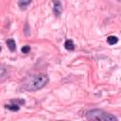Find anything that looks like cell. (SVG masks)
Wrapping results in <instances>:
<instances>
[{
	"label": "cell",
	"mask_w": 121,
	"mask_h": 121,
	"mask_svg": "<svg viewBox=\"0 0 121 121\" xmlns=\"http://www.w3.org/2000/svg\"><path fill=\"white\" fill-rule=\"evenodd\" d=\"M6 44H7L8 48L9 49V51L13 52V51L16 50V43H15V41L13 39H8L6 41Z\"/></svg>",
	"instance_id": "5b68a950"
},
{
	"label": "cell",
	"mask_w": 121,
	"mask_h": 121,
	"mask_svg": "<svg viewBox=\"0 0 121 121\" xmlns=\"http://www.w3.org/2000/svg\"><path fill=\"white\" fill-rule=\"evenodd\" d=\"M10 102H15V103H17L19 105H24L26 101H25V99H19V98H17V99H11Z\"/></svg>",
	"instance_id": "8fae6325"
},
{
	"label": "cell",
	"mask_w": 121,
	"mask_h": 121,
	"mask_svg": "<svg viewBox=\"0 0 121 121\" xmlns=\"http://www.w3.org/2000/svg\"><path fill=\"white\" fill-rule=\"evenodd\" d=\"M24 33H25V35H26V36L30 35V28H29V26H28V24H27V23H26V25H25Z\"/></svg>",
	"instance_id": "30bf717a"
},
{
	"label": "cell",
	"mask_w": 121,
	"mask_h": 121,
	"mask_svg": "<svg viewBox=\"0 0 121 121\" xmlns=\"http://www.w3.org/2000/svg\"><path fill=\"white\" fill-rule=\"evenodd\" d=\"M49 81V78L45 74H39L29 77L23 82V89L28 92H35L43 88Z\"/></svg>",
	"instance_id": "6da1fadb"
},
{
	"label": "cell",
	"mask_w": 121,
	"mask_h": 121,
	"mask_svg": "<svg viewBox=\"0 0 121 121\" xmlns=\"http://www.w3.org/2000/svg\"><path fill=\"white\" fill-rule=\"evenodd\" d=\"M118 1H121V0H118Z\"/></svg>",
	"instance_id": "7c38bea8"
},
{
	"label": "cell",
	"mask_w": 121,
	"mask_h": 121,
	"mask_svg": "<svg viewBox=\"0 0 121 121\" xmlns=\"http://www.w3.org/2000/svg\"><path fill=\"white\" fill-rule=\"evenodd\" d=\"M30 50H31V48H30L29 45H24V46L21 48V51H22V53H24V54H27V53H29Z\"/></svg>",
	"instance_id": "9c48e42d"
},
{
	"label": "cell",
	"mask_w": 121,
	"mask_h": 121,
	"mask_svg": "<svg viewBox=\"0 0 121 121\" xmlns=\"http://www.w3.org/2000/svg\"><path fill=\"white\" fill-rule=\"evenodd\" d=\"M86 118L88 120H99V121H117V117L113 114L106 112L101 109H93L86 112Z\"/></svg>",
	"instance_id": "7a4b0ae2"
},
{
	"label": "cell",
	"mask_w": 121,
	"mask_h": 121,
	"mask_svg": "<svg viewBox=\"0 0 121 121\" xmlns=\"http://www.w3.org/2000/svg\"><path fill=\"white\" fill-rule=\"evenodd\" d=\"M5 108L11 111V112H18L20 110V105L15 103V102H10V104H7L5 105Z\"/></svg>",
	"instance_id": "277c9868"
},
{
	"label": "cell",
	"mask_w": 121,
	"mask_h": 121,
	"mask_svg": "<svg viewBox=\"0 0 121 121\" xmlns=\"http://www.w3.org/2000/svg\"><path fill=\"white\" fill-rule=\"evenodd\" d=\"M64 47L68 51H73L75 49V43H74V42L72 40L68 39V40H66L64 42Z\"/></svg>",
	"instance_id": "8992f818"
},
{
	"label": "cell",
	"mask_w": 121,
	"mask_h": 121,
	"mask_svg": "<svg viewBox=\"0 0 121 121\" xmlns=\"http://www.w3.org/2000/svg\"><path fill=\"white\" fill-rule=\"evenodd\" d=\"M32 2V0H18V6L21 9H26V7Z\"/></svg>",
	"instance_id": "52a82bcc"
},
{
	"label": "cell",
	"mask_w": 121,
	"mask_h": 121,
	"mask_svg": "<svg viewBox=\"0 0 121 121\" xmlns=\"http://www.w3.org/2000/svg\"><path fill=\"white\" fill-rule=\"evenodd\" d=\"M53 1V12L56 16H60L62 12V5L60 0H52Z\"/></svg>",
	"instance_id": "3957f363"
},
{
	"label": "cell",
	"mask_w": 121,
	"mask_h": 121,
	"mask_svg": "<svg viewBox=\"0 0 121 121\" xmlns=\"http://www.w3.org/2000/svg\"><path fill=\"white\" fill-rule=\"evenodd\" d=\"M107 43L111 45H113V44L118 43V38L114 35H110V36L107 37Z\"/></svg>",
	"instance_id": "ba28073f"
}]
</instances>
